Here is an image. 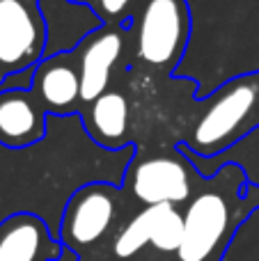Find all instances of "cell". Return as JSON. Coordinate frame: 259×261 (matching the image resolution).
<instances>
[{
	"label": "cell",
	"mask_w": 259,
	"mask_h": 261,
	"mask_svg": "<svg viewBox=\"0 0 259 261\" xmlns=\"http://www.w3.org/2000/svg\"><path fill=\"white\" fill-rule=\"evenodd\" d=\"M259 206L241 165L229 163L204 176L184 211V239L174 261H223L241 222Z\"/></svg>",
	"instance_id": "1"
},
{
	"label": "cell",
	"mask_w": 259,
	"mask_h": 261,
	"mask_svg": "<svg viewBox=\"0 0 259 261\" xmlns=\"http://www.w3.org/2000/svg\"><path fill=\"white\" fill-rule=\"evenodd\" d=\"M202 106L204 110L184 144L195 156L214 158L259 126V71L227 81Z\"/></svg>",
	"instance_id": "2"
},
{
	"label": "cell",
	"mask_w": 259,
	"mask_h": 261,
	"mask_svg": "<svg viewBox=\"0 0 259 261\" xmlns=\"http://www.w3.org/2000/svg\"><path fill=\"white\" fill-rule=\"evenodd\" d=\"M128 32L138 64L161 76H170L191 41V5L188 0H140L128 21Z\"/></svg>",
	"instance_id": "3"
},
{
	"label": "cell",
	"mask_w": 259,
	"mask_h": 261,
	"mask_svg": "<svg viewBox=\"0 0 259 261\" xmlns=\"http://www.w3.org/2000/svg\"><path fill=\"white\" fill-rule=\"evenodd\" d=\"M204 176L195 167V163L182 151H159L142 156L136 151L133 161L128 163L122 179V193H128L138 204H174L186 206L195 195L197 186Z\"/></svg>",
	"instance_id": "4"
},
{
	"label": "cell",
	"mask_w": 259,
	"mask_h": 261,
	"mask_svg": "<svg viewBox=\"0 0 259 261\" xmlns=\"http://www.w3.org/2000/svg\"><path fill=\"white\" fill-rule=\"evenodd\" d=\"M122 188L108 181L85 184L67 199L60 220V241L76 254H85L103 243L119 218Z\"/></svg>",
	"instance_id": "5"
},
{
	"label": "cell",
	"mask_w": 259,
	"mask_h": 261,
	"mask_svg": "<svg viewBox=\"0 0 259 261\" xmlns=\"http://www.w3.org/2000/svg\"><path fill=\"white\" fill-rule=\"evenodd\" d=\"M48 23L41 0H0V85L46 58Z\"/></svg>",
	"instance_id": "6"
},
{
	"label": "cell",
	"mask_w": 259,
	"mask_h": 261,
	"mask_svg": "<svg viewBox=\"0 0 259 261\" xmlns=\"http://www.w3.org/2000/svg\"><path fill=\"white\" fill-rule=\"evenodd\" d=\"M131 39L128 25H106L101 23L96 30L87 32L73 48L81 67V87H83V108L99 99L110 90L115 71L122 64L126 53V41Z\"/></svg>",
	"instance_id": "7"
},
{
	"label": "cell",
	"mask_w": 259,
	"mask_h": 261,
	"mask_svg": "<svg viewBox=\"0 0 259 261\" xmlns=\"http://www.w3.org/2000/svg\"><path fill=\"white\" fill-rule=\"evenodd\" d=\"M30 90L44 103L48 115H55V117L81 115L83 87L76 53L73 50H62V53L44 58L32 69Z\"/></svg>",
	"instance_id": "8"
},
{
	"label": "cell",
	"mask_w": 259,
	"mask_h": 261,
	"mask_svg": "<svg viewBox=\"0 0 259 261\" xmlns=\"http://www.w3.org/2000/svg\"><path fill=\"white\" fill-rule=\"evenodd\" d=\"M44 103L30 87H9L0 92V144L7 149H25L46 135Z\"/></svg>",
	"instance_id": "9"
},
{
	"label": "cell",
	"mask_w": 259,
	"mask_h": 261,
	"mask_svg": "<svg viewBox=\"0 0 259 261\" xmlns=\"http://www.w3.org/2000/svg\"><path fill=\"white\" fill-rule=\"evenodd\" d=\"M62 250V241H55L35 213L21 211L0 222V261H53Z\"/></svg>",
	"instance_id": "10"
},
{
	"label": "cell",
	"mask_w": 259,
	"mask_h": 261,
	"mask_svg": "<svg viewBox=\"0 0 259 261\" xmlns=\"http://www.w3.org/2000/svg\"><path fill=\"white\" fill-rule=\"evenodd\" d=\"M85 133L99 147L117 151L128 144V99L117 90H108L81 110Z\"/></svg>",
	"instance_id": "11"
},
{
	"label": "cell",
	"mask_w": 259,
	"mask_h": 261,
	"mask_svg": "<svg viewBox=\"0 0 259 261\" xmlns=\"http://www.w3.org/2000/svg\"><path fill=\"white\" fill-rule=\"evenodd\" d=\"M161 213V204L140 206L128 222H124L117 229L110 248V261H133L138 254H142L151 243L156 220Z\"/></svg>",
	"instance_id": "12"
},
{
	"label": "cell",
	"mask_w": 259,
	"mask_h": 261,
	"mask_svg": "<svg viewBox=\"0 0 259 261\" xmlns=\"http://www.w3.org/2000/svg\"><path fill=\"white\" fill-rule=\"evenodd\" d=\"M69 3H73V5H83V7H87V5H90L92 0H69Z\"/></svg>",
	"instance_id": "13"
}]
</instances>
